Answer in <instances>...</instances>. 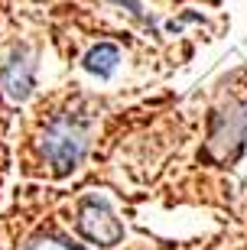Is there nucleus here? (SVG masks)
<instances>
[{
  "instance_id": "39448f33",
  "label": "nucleus",
  "mask_w": 247,
  "mask_h": 250,
  "mask_svg": "<svg viewBox=\"0 0 247 250\" xmlns=\"http://www.w3.org/2000/svg\"><path fill=\"white\" fill-rule=\"evenodd\" d=\"M117 62H120V49L114 46V42H98V46L85 56V68H88L91 75H98V78L114 75Z\"/></svg>"
},
{
  "instance_id": "423d86ee",
  "label": "nucleus",
  "mask_w": 247,
  "mask_h": 250,
  "mask_svg": "<svg viewBox=\"0 0 247 250\" xmlns=\"http://www.w3.org/2000/svg\"><path fill=\"white\" fill-rule=\"evenodd\" d=\"M29 250H78V247L59 241V237H36V241L29 244Z\"/></svg>"
},
{
  "instance_id": "20e7f679",
  "label": "nucleus",
  "mask_w": 247,
  "mask_h": 250,
  "mask_svg": "<svg viewBox=\"0 0 247 250\" xmlns=\"http://www.w3.org/2000/svg\"><path fill=\"white\" fill-rule=\"evenodd\" d=\"M244 133H247V114L244 111H221L215 117V124H211V140H208L211 156H218V149H221V159L234 156Z\"/></svg>"
},
{
  "instance_id": "f257e3e1",
  "label": "nucleus",
  "mask_w": 247,
  "mask_h": 250,
  "mask_svg": "<svg viewBox=\"0 0 247 250\" xmlns=\"http://www.w3.org/2000/svg\"><path fill=\"white\" fill-rule=\"evenodd\" d=\"M85 149H88V130H85L82 121H75L68 114L55 117L43 133V156H46V163L52 166L55 176L72 172L82 163Z\"/></svg>"
},
{
  "instance_id": "7ed1b4c3",
  "label": "nucleus",
  "mask_w": 247,
  "mask_h": 250,
  "mask_svg": "<svg viewBox=\"0 0 247 250\" xmlns=\"http://www.w3.org/2000/svg\"><path fill=\"white\" fill-rule=\"evenodd\" d=\"M0 84L7 91L10 101H26L33 84H36V62L29 56V49H13L10 59L0 68Z\"/></svg>"
},
{
  "instance_id": "f03ea898",
  "label": "nucleus",
  "mask_w": 247,
  "mask_h": 250,
  "mask_svg": "<svg viewBox=\"0 0 247 250\" xmlns=\"http://www.w3.org/2000/svg\"><path fill=\"white\" fill-rule=\"evenodd\" d=\"M78 231L91 244H101V247H114L124 237V228L114 218V211L104 202H98V198L82 202V208H78Z\"/></svg>"
}]
</instances>
